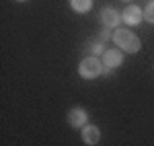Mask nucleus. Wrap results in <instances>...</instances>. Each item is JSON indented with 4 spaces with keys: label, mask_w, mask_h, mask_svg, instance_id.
<instances>
[{
    "label": "nucleus",
    "mask_w": 154,
    "mask_h": 146,
    "mask_svg": "<svg viewBox=\"0 0 154 146\" xmlns=\"http://www.w3.org/2000/svg\"><path fill=\"white\" fill-rule=\"evenodd\" d=\"M113 41L117 43L119 48L123 49V51H130V54H134V51H138V49L142 48V43H140V39L134 35L131 31H128V29H115V33H113Z\"/></svg>",
    "instance_id": "1"
},
{
    "label": "nucleus",
    "mask_w": 154,
    "mask_h": 146,
    "mask_svg": "<svg viewBox=\"0 0 154 146\" xmlns=\"http://www.w3.org/2000/svg\"><path fill=\"white\" fill-rule=\"evenodd\" d=\"M103 70L105 68L101 66V62L97 60V58H84L80 62V66H78V72H80L82 78H97Z\"/></svg>",
    "instance_id": "2"
},
{
    "label": "nucleus",
    "mask_w": 154,
    "mask_h": 146,
    "mask_svg": "<svg viewBox=\"0 0 154 146\" xmlns=\"http://www.w3.org/2000/svg\"><path fill=\"white\" fill-rule=\"evenodd\" d=\"M121 62H123L121 51H117V49H105L103 51V64H105V68H117V66H121Z\"/></svg>",
    "instance_id": "3"
},
{
    "label": "nucleus",
    "mask_w": 154,
    "mask_h": 146,
    "mask_svg": "<svg viewBox=\"0 0 154 146\" xmlns=\"http://www.w3.org/2000/svg\"><path fill=\"white\" fill-rule=\"evenodd\" d=\"M121 19L128 25H140L142 19H144V12H142V8H138V6H128V8L123 11V14H121Z\"/></svg>",
    "instance_id": "4"
},
{
    "label": "nucleus",
    "mask_w": 154,
    "mask_h": 146,
    "mask_svg": "<svg viewBox=\"0 0 154 146\" xmlns=\"http://www.w3.org/2000/svg\"><path fill=\"white\" fill-rule=\"evenodd\" d=\"M68 122H70L72 128H84V123L88 122V115H86V111H84V109L74 107V109L68 113Z\"/></svg>",
    "instance_id": "5"
},
{
    "label": "nucleus",
    "mask_w": 154,
    "mask_h": 146,
    "mask_svg": "<svg viewBox=\"0 0 154 146\" xmlns=\"http://www.w3.org/2000/svg\"><path fill=\"white\" fill-rule=\"evenodd\" d=\"M101 21H103L105 27L115 29V27L119 25V21H121V14H119L117 11H113V8H105V11L101 12Z\"/></svg>",
    "instance_id": "6"
},
{
    "label": "nucleus",
    "mask_w": 154,
    "mask_h": 146,
    "mask_svg": "<svg viewBox=\"0 0 154 146\" xmlns=\"http://www.w3.org/2000/svg\"><path fill=\"white\" fill-rule=\"evenodd\" d=\"M82 140L86 142V144H97L99 140H101V132H99V128H95V126H84L82 128Z\"/></svg>",
    "instance_id": "7"
},
{
    "label": "nucleus",
    "mask_w": 154,
    "mask_h": 146,
    "mask_svg": "<svg viewBox=\"0 0 154 146\" xmlns=\"http://www.w3.org/2000/svg\"><path fill=\"white\" fill-rule=\"evenodd\" d=\"M70 6L76 12H88L93 6V0H70Z\"/></svg>",
    "instance_id": "8"
},
{
    "label": "nucleus",
    "mask_w": 154,
    "mask_h": 146,
    "mask_svg": "<svg viewBox=\"0 0 154 146\" xmlns=\"http://www.w3.org/2000/svg\"><path fill=\"white\" fill-rule=\"evenodd\" d=\"M144 19L148 23H154V2H148V6L144 8Z\"/></svg>",
    "instance_id": "9"
},
{
    "label": "nucleus",
    "mask_w": 154,
    "mask_h": 146,
    "mask_svg": "<svg viewBox=\"0 0 154 146\" xmlns=\"http://www.w3.org/2000/svg\"><path fill=\"white\" fill-rule=\"evenodd\" d=\"M86 49H91L93 54H101V51H105V49H103V41H97V43H86Z\"/></svg>",
    "instance_id": "10"
},
{
    "label": "nucleus",
    "mask_w": 154,
    "mask_h": 146,
    "mask_svg": "<svg viewBox=\"0 0 154 146\" xmlns=\"http://www.w3.org/2000/svg\"><path fill=\"white\" fill-rule=\"evenodd\" d=\"M123 2H130V0H123Z\"/></svg>",
    "instance_id": "11"
},
{
    "label": "nucleus",
    "mask_w": 154,
    "mask_h": 146,
    "mask_svg": "<svg viewBox=\"0 0 154 146\" xmlns=\"http://www.w3.org/2000/svg\"><path fill=\"white\" fill-rule=\"evenodd\" d=\"M19 2H25V0H19Z\"/></svg>",
    "instance_id": "12"
}]
</instances>
